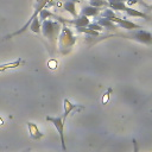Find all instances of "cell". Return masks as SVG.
Listing matches in <instances>:
<instances>
[{
  "label": "cell",
  "mask_w": 152,
  "mask_h": 152,
  "mask_svg": "<svg viewBox=\"0 0 152 152\" xmlns=\"http://www.w3.org/2000/svg\"><path fill=\"white\" fill-rule=\"evenodd\" d=\"M110 21H112V23H118L119 27L125 28V30H128V31H132V30H135V28H141V26H139V25H137V24H134V23H132V21L120 19V18H118V17H115V15L110 19Z\"/></svg>",
  "instance_id": "obj_5"
},
{
  "label": "cell",
  "mask_w": 152,
  "mask_h": 152,
  "mask_svg": "<svg viewBox=\"0 0 152 152\" xmlns=\"http://www.w3.org/2000/svg\"><path fill=\"white\" fill-rule=\"evenodd\" d=\"M64 8L65 11H68L69 13H71L75 18H76V10H75V2L70 1V0H66V2L64 4Z\"/></svg>",
  "instance_id": "obj_12"
},
{
  "label": "cell",
  "mask_w": 152,
  "mask_h": 152,
  "mask_svg": "<svg viewBox=\"0 0 152 152\" xmlns=\"http://www.w3.org/2000/svg\"><path fill=\"white\" fill-rule=\"evenodd\" d=\"M46 121L51 122L53 125V127L57 129L59 138H61L62 148H63V151H65L66 146H65V140H64V121L62 120L61 116H46Z\"/></svg>",
  "instance_id": "obj_4"
},
{
  "label": "cell",
  "mask_w": 152,
  "mask_h": 152,
  "mask_svg": "<svg viewBox=\"0 0 152 152\" xmlns=\"http://www.w3.org/2000/svg\"><path fill=\"white\" fill-rule=\"evenodd\" d=\"M40 28H42L44 37L48 39V42L52 46H55L59 31H61V24L57 21H52V20H43Z\"/></svg>",
  "instance_id": "obj_2"
},
{
  "label": "cell",
  "mask_w": 152,
  "mask_h": 152,
  "mask_svg": "<svg viewBox=\"0 0 152 152\" xmlns=\"http://www.w3.org/2000/svg\"><path fill=\"white\" fill-rule=\"evenodd\" d=\"M127 2H128V4H135L137 0H127Z\"/></svg>",
  "instance_id": "obj_15"
},
{
  "label": "cell",
  "mask_w": 152,
  "mask_h": 152,
  "mask_svg": "<svg viewBox=\"0 0 152 152\" xmlns=\"http://www.w3.org/2000/svg\"><path fill=\"white\" fill-rule=\"evenodd\" d=\"M57 19H59V20L63 21V23H70V24L75 25L76 27H86V26L90 23L89 19H88V17H86V15H81V17H78L77 19L75 18V20H64L63 18H58V17H57Z\"/></svg>",
  "instance_id": "obj_6"
},
{
  "label": "cell",
  "mask_w": 152,
  "mask_h": 152,
  "mask_svg": "<svg viewBox=\"0 0 152 152\" xmlns=\"http://www.w3.org/2000/svg\"><path fill=\"white\" fill-rule=\"evenodd\" d=\"M100 10L97 7L94 6H86L82 8L81 11V15H86V17H95L96 14H99Z\"/></svg>",
  "instance_id": "obj_8"
},
{
  "label": "cell",
  "mask_w": 152,
  "mask_h": 152,
  "mask_svg": "<svg viewBox=\"0 0 152 152\" xmlns=\"http://www.w3.org/2000/svg\"><path fill=\"white\" fill-rule=\"evenodd\" d=\"M63 103H64V113H63V118H62V120L65 121V119H66V116L70 114V112H71V110H75L76 108H78V106L71 103L68 99H64Z\"/></svg>",
  "instance_id": "obj_7"
},
{
  "label": "cell",
  "mask_w": 152,
  "mask_h": 152,
  "mask_svg": "<svg viewBox=\"0 0 152 152\" xmlns=\"http://www.w3.org/2000/svg\"><path fill=\"white\" fill-rule=\"evenodd\" d=\"M97 24H99L102 28H107V30H110V31H114V30L116 28V26H115L114 23H112L110 20H108V19H106V18H103V17L97 20Z\"/></svg>",
  "instance_id": "obj_9"
},
{
  "label": "cell",
  "mask_w": 152,
  "mask_h": 152,
  "mask_svg": "<svg viewBox=\"0 0 152 152\" xmlns=\"http://www.w3.org/2000/svg\"><path fill=\"white\" fill-rule=\"evenodd\" d=\"M132 142H133V152H139V146H138L137 140H135V139H133V140H132Z\"/></svg>",
  "instance_id": "obj_14"
},
{
  "label": "cell",
  "mask_w": 152,
  "mask_h": 152,
  "mask_svg": "<svg viewBox=\"0 0 152 152\" xmlns=\"http://www.w3.org/2000/svg\"><path fill=\"white\" fill-rule=\"evenodd\" d=\"M27 126H28V131H30V133H31V137H32V138L38 139V138L43 137V134H42V133L38 131V127H37L34 124L28 122V124H27Z\"/></svg>",
  "instance_id": "obj_10"
},
{
  "label": "cell",
  "mask_w": 152,
  "mask_h": 152,
  "mask_svg": "<svg viewBox=\"0 0 152 152\" xmlns=\"http://www.w3.org/2000/svg\"><path fill=\"white\" fill-rule=\"evenodd\" d=\"M58 49L62 55H66L70 52L71 48L76 43V37L72 34L71 30L66 26L61 28V33L58 34Z\"/></svg>",
  "instance_id": "obj_1"
},
{
  "label": "cell",
  "mask_w": 152,
  "mask_h": 152,
  "mask_svg": "<svg viewBox=\"0 0 152 152\" xmlns=\"http://www.w3.org/2000/svg\"><path fill=\"white\" fill-rule=\"evenodd\" d=\"M128 15H131V17H140V18H145V19H148V17L145 14V13H142V12H139V11H135V10H133V8H131V7H125V10H124Z\"/></svg>",
  "instance_id": "obj_11"
},
{
  "label": "cell",
  "mask_w": 152,
  "mask_h": 152,
  "mask_svg": "<svg viewBox=\"0 0 152 152\" xmlns=\"http://www.w3.org/2000/svg\"><path fill=\"white\" fill-rule=\"evenodd\" d=\"M114 36L122 37V38H128V39H132V40H135V42H139V43H142V44H147V45H150L152 43L151 32L145 31V30H132L128 33H115Z\"/></svg>",
  "instance_id": "obj_3"
},
{
  "label": "cell",
  "mask_w": 152,
  "mask_h": 152,
  "mask_svg": "<svg viewBox=\"0 0 152 152\" xmlns=\"http://www.w3.org/2000/svg\"><path fill=\"white\" fill-rule=\"evenodd\" d=\"M103 5H106L104 0H90V6L99 7V6H103Z\"/></svg>",
  "instance_id": "obj_13"
}]
</instances>
